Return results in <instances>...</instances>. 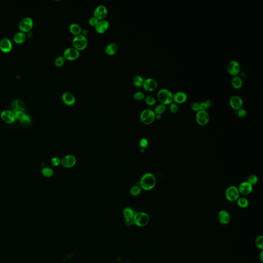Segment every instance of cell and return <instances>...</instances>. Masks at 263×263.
I'll return each mask as SVG.
<instances>
[{"label":"cell","mask_w":263,"mask_h":263,"mask_svg":"<svg viewBox=\"0 0 263 263\" xmlns=\"http://www.w3.org/2000/svg\"><path fill=\"white\" fill-rule=\"evenodd\" d=\"M200 110H203V111H207L208 108L207 106L206 105L205 102H202L201 103H200Z\"/></svg>","instance_id":"obj_45"},{"label":"cell","mask_w":263,"mask_h":263,"mask_svg":"<svg viewBox=\"0 0 263 263\" xmlns=\"http://www.w3.org/2000/svg\"><path fill=\"white\" fill-rule=\"evenodd\" d=\"M191 110L194 112H198L199 110H200V103L196 102L192 103V105L191 106Z\"/></svg>","instance_id":"obj_41"},{"label":"cell","mask_w":263,"mask_h":263,"mask_svg":"<svg viewBox=\"0 0 263 263\" xmlns=\"http://www.w3.org/2000/svg\"><path fill=\"white\" fill-rule=\"evenodd\" d=\"M239 194L238 188L235 186H230L225 191L226 198L228 201L231 202L237 201L239 197Z\"/></svg>","instance_id":"obj_6"},{"label":"cell","mask_w":263,"mask_h":263,"mask_svg":"<svg viewBox=\"0 0 263 263\" xmlns=\"http://www.w3.org/2000/svg\"><path fill=\"white\" fill-rule=\"evenodd\" d=\"M237 203L238 206L242 208H246L249 205V201L247 198L244 197L239 198L237 200Z\"/></svg>","instance_id":"obj_30"},{"label":"cell","mask_w":263,"mask_h":263,"mask_svg":"<svg viewBox=\"0 0 263 263\" xmlns=\"http://www.w3.org/2000/svg\"><path fill=\"white\" fill-rule=\"evenodd\" d=\"M79 51L75 49L74 47L67 48L63 53V57L70 61L75 60L79 58Z\"/></svg>","instance_id":"obj_9"},{"label":"cell","mask_w":263,"mask_h":263,"mask_svg":"<svg viewBox=\"0 0 263 263\" xmlns=\"http://www.w3.org/2000/svg\"><path fill=\"white\" fill-rule=\"evenodd\" d=\"M21 121V123H28L30 121V117L28 115H26L24 119Z\"/></svg>","instance_id":"obj_47"},{"label":"cell","mask_w":263,"mask_h":263,"mask_svg":"<svg viewBox=\"0 0 263 263\" xmlns=\"http://www.w3.org/2000/svg\"><path fill=\"white\" fill-rule=\"evenodd\" d=\"M255 243L257 248L263 249V237L262 235H260L257 237L255 240Z\"/></svg>","instance_id":"obj_35"},{"label":"cell","mask_w":263,"mask_h":263,"mask_svg":"<svg viewBox=\"0 0 263 263\" xmlns=\"http://www.w3.org/2000/svg\"><path fill=\"white\" fill-rule=\"evenodd\" d=\"M33 22L32 19L29 17H25L22 19L19 24V27L21 32L24 33L30 31L33 27Z\"/></svg>","instance_id":"obj_8"},{"label":"cell","mask_w":263,"mask_h":263,"mask_svg":"<svg viewBox=\"0 0 263 263\" xmlns=\"http://www.w3.org/2000/svg\"><path fill=\"white\" fill-rule=\"evenodd\" d=\"M12 109L13 112L22 111L24 112L25 110V106L22 100H15L12 103Z\"/></svg>","instance_id":"obj_22"},{"label":"cell","mask_w":263,"mask_h":263,"mask_svg":"<svg viewBox=\"0 0 263 263\" xmlns=\"http://www.w3.org/2000/svg\"><path fill=\"white\" fill-rule=\"evenodd\" d=\"M110 23L107 20H103L99 21L97 25L95 27L96 31L97 33L102 34L106 32L109 29Z\"/></svg>","instance_id":"obj_17"},{"label":"cell","mask_w":263,"mask_h":263,"mask_svg":"<svg viewBox=\"0 0 263 263\" xmlns=\"http://www.w3.org/2000/svg\"><path fill=\"white\" fill-rule=\"evenodd\" d=\"M118 50V45L115 43H112L106 46L105 52L107 55L113 56L117 52Z\"/></svg>","instance_id":"obj_23"},{"label":"cell","mask_w":263,"mask_h":263,"mask_svg":"<svg viewBox=\"0 0 263 263\" xmlns=\"http://www.w3.org/2000/svg\"><path fill=\"white\" fill-rule=\"evenodd\" d=\"M187 98V95L183 92H177L173 95V102L177 105L186 102Z\"/></svg>","instance_id":"obj_19"},{"label":"cell","mask_w":263,"mask_h":263,"mask_svg":"<svg viewBox=\"0 0 263 263\" xmlns=\"http://www.w3.org/2000/svg\"><path fill=\"white\" fill-rule=\"evenodd\" d=\"M196 121L198 125L204 127L207 125L210 120V116L209 114L207 111L199 110L196 114Z\"/></svg>","instance_id":"obj_7"},{"label":"cell","mask_w":263,"mask_h":263,"mask_svg":"<svg viewBox=\"0 0 263 263\" xmlns=\"http://www.w3.org/2000/svg\"><path fill=\"white\" fill-rule=\"evenodd\" d=\"M135 214L134 211L131 208H126L123 210V215L125 219H133Z\"/></svg>","instance_id":"obj_27"},{"label":"cell","mask_w":263,"mask_h":263,"mask_svg":"<svg viewBox=\"0 0 263 263\" xmlns=\"http://www.w3.org/2000/svg\"><path fill=\"white\" fill-rule=\"evenodd\" d=\"M205 103H206V105L207 106L208 108L211 107V106H212V102L211 100H207V101L205 102Z\"/></svg>","instance_id":"obj_49"},{"label":"cell","mask_w":263,"mask_h":263,"mask_svg":"<svg viewBox=\"0 0 263 263\" xmlns=\"http://www.w3.org/2000/svg\"><path fill=\"white\" fill-rule=\"evenodd\" d=\"M166 106L160 103L156 106V107L155 109L154 113L156 115H161L163 114L166 111Z\"/></svg>","instance_id":"obj_29"},{"label":"cell","mask_w":263,"mask_h":263,"mask_svg":"<svg viewBox=\"0 0 263 263\" xmlns=\"http://www.w3.org/2000/svg\"><path fill=\"white\" fill-rule=\"evenodd\" d=\"M162 118V116L160 115H156L155 116V119L157 120H159Z\"/></svg>","instance_id":"obj_50"},{"label":"cell","mask_w":263,"mask_h":263,"mask_svg":"<svg viewBox=\"0 0 263 263\" xmlns=\"http://www.w3.org/2000/svg\"><path fill=\"white\" fill-rule=\"evenodd\" d=\"M65 62V59L63 57L60 56L58 57L54 61V64L56 67H61L64 64Z\"/></svg>","instance_id":"obj_33"},{"label":"cell","mask_w":263,"mask_h":263,"mask_svg":"<svg viewBox=\"0 0 263 263\" xmlns=\"http://www.w3.org/2000/svg\"><path fill=\"white\" fill-rule=\"evenodd\" d=\"M156 114L154 112L150 109H146L143 110L140 116V120L144 124H151L154 121L155 119Z\"/></svg>","instance_id":"obj_4"},{"label":"cell","mask_w":263,"mask_h":263,"mask_svg":"<svg viewBox=\"0 0 263 263\" xmlns=\"http://www.w3.org/2000/svg\"><path fill=\"white\" fill-rule=\"evenodd\" d=\"M243 82L241 78L239 76H234L231 80V85L235 89H239L242 88Z\"/></svg>","instance_id":"obj_25"},{"label":"cell","mask_w":263,"mask_h":263,"mask_svg":"<svg viewBox=\"0 0 263 263\" xmlns=\"http://www.w3.org/2000/svg\"><path fill=\"white\" fill-rule=\"evenodd\" d=\"M98 20H97V19L95 17H91V18L89 19L88 21V23L89 25L91 26L95 27L96 25H97V23L98 22Z\"/></svg>","instance_id":"obj_43"},{"label":"cell","mask_w":263,"mask_h":263,"mask_svg":"<svg viewBox=\"0 0 263 263\" xmlns=\"http://www.w3.org/2000/svg\"><path fill=\"white\" fill-rule=\"evenodd\" d=\"M1 117L4 122L7 123H12L15 121V114L11 110H4L1 114Z\"/></svg>","instance_id":"obj_14"},{"label":"cell","mask_w":263,"mask_h":263,"mask_svg":"<svg viewBox=\"0 0 263 263\" xmlns=\"http://www.w3.org/2000/svg\"><path fill=\"white\" fill-rule=\"evenodd\" d=\"M218 219L219 222L222 225H226L230 222L231 218L229 213L226 210H221L218 213Z\"/></svg>","instance_id":"obj_21"},{"label":"cell","mask_w":263,"mask_h":263,"mask_svg":"<svg viewBox=\"0 0 263 263\" xmlns=\"http://www.w3.org/2000/svg\"><path fill=\"white\" fill-rule=\"evenodd\" d=\"M146 104L150 106H153L156 103V99L152 96H148L145 98Z\"/></svg>","instance_id":"obj_34"},{"label":"cell","mask_w":263,"mask_h":263,"mask_svg":"<svg viewBox=\"0 0 263 263\" xmlns=\"http://www.w3.org/2000/svg\"><path fill=\"white\" fill-rule=\"evenodd\" d=\"M239 193L240 194L248 195L251 193L253 190V186L248 182H243L241 183L238 188Z\"/></svg>","instance_id":"obj_15"},{"label":"cell","mask_w":263,"mask_h":263,"mask_svg":"<svg viewBox=\"0 0 263 263\" xmlns=\"http://www.w3.org/2000/svg\"><path fill=\"white\" fill-rule=\"evenodd\" d=\"M144 80L142 77L139 76V75H137V76H135L133 78V84L135 86L137 87V88H141L142 86Z\"/></svg>","instance_id":"obj_28"},{"label":"cell","mask_w":263,"mask_h":263,"mask_svg":"<svg viewBox=\"0 0 263 263\" xmlns=\"http://www.w3.org/2000/svg\"><path fill=\"white\" fill-rule=\"evenodd\" d=\"M247 182H249L250 184H252L253 186V185H254V184H256L257 183L258 177L256 175L252 174V175H251L249 176Z\"/></svg>","instance_id":"obj_36"},{"label":"cell","mask_w":263,"mask_h":263,"mask_svg":"<svg viewBox=\"0 0 263 263\" xmlns=\"http://www.w3.org/2000/svg\"><path fill=\"white\" fill-rule=\"evenodd\" d=\"M51 162L54 166H58L60 164L61 160L59 158L54 157L52 158Z\"/></svg>","instance_id":"obj_44"},{"label":"cell","mask_w":263,"mask_h":263,"mask_svg":"<svg viewBox=\"0 0 263 263\" xmlns=\"http://www.w3.org/2000/svg\"><path fill=\"white\" fill-rule=\"evenodd\" d=\"M26 35L23 32H18L14 37V41L15 43L20 44L24 42L26 40Z\"/></svg>","instance_id":"obj_24"},{"label":"cell","mask_w":263,"mask_h":263,"mask_svg":"<svg viewBox=\"0 0 263 263\" xmlns=\"http://www.w3.org/2000/svg\"><path fill=\"white\" fill-rule=\"evenodd\" d=\"M157 99L161 104L170 105L173 102V94L169 89L162 88L158 92Z\"/></svg>","instance_id":"obj_2"},{"label":"cell","mask_w":263,"mask_h":263,"mask_svg":"<svg viewBox=\"0 0 263 263\" xmlns=\"http://www.w3.org/2000/svg\"><path fill=\"white\" fill-rule=\"evenodd\" d=\"M144 97H145L144 94L142 92H138L135 93L133 95V98L136 100H143L144 98Z\"/></svg>","instance_id":"obj_37"},{"label":"cell","mask_w":263,"mask_h":263,"mask_svg":"<svg viewBox=\"0 0 263 263\" xmlns=\"http://www.w3.org/2000/svg\"><path fill=\"white\" fill-rule=\"evenodd\" d=\"M42 173L43 176L46 177H51L54 174L53 170L50 168H47V167H45L42 170Z\"/></svg>","instance_id":"obj_32"},{"label":"cell","mask_w":263,"mask_h":263,"mask_svg":"<svg viewBox=\"0 0 263 263\" xmlns=\"http://www.w3.org/2000/svg\"><path fill=\"white\" fill-rule=\"evenodd\" d=\"M62 101L65 105L72 106L76 102V99L73 94L69 92H65L62 96Z\"/></svg>","instance_id":"obj_20"},{"label":"cell","mask_w":263,"mask_h":263,"mask_svg":"<svg viewBox=\"0 0 263 263\" xmlns=\"http://www.w3.org/2000/svg\"><path fill=\"white\" fill-rule=\"evenodd\" d=\"M107 15V8L103 5L97 6L94 11V17H95L98 21L105 20Z\"/></svg>","instance_id":"obj_11"},{"label":"cell","mask_w":263,"mask_h":263,"mask_svg":"<svg viewBox=\"0 0 263 263\" xmlns=\"http://www.w3.org/2000/svg\"><path fill=\"white\" fill-rule=\"evenodd\" d=\"M125 223L127 226H131L134 224L133 219H125Z\"/></svg>","instance_id":"obj_46"},{"label":"cell","mask_w":263,"mask_h":263,"mask_svg":"<svg viewBox=\"0 0 263 263\" xmlns=\"http://www.w3.org/2000/svg\"><path fill=\"white\" fill-rule=\"evenodd\" d=\"M141 188L139 186H133L130 190V193L133 196H137L140 193Z\"/></svg>","instance_id":"obj_31"},{"label":"cell","mask_w":263,"mask_h":263,"mask_svg":"<svg viewBox=\"0 0 263 263\" xmlns=\"http://www.w3.org/2000/svg\"><path fill=\"white\" fill-rule=\"evenodd\" d=\"M69 30L73 35H75L76 36L81 33L82 29L80 25L77 23H73L70 25Z\"/></svg>","instance_id":"obj_26"},{"label":"cell","mask_w":263,"mask_h":263,"mask_svg":"<svg viewBox=\"0 0 263 263\" xmlns=\"http://www.w3.org/2000/svg\"><path fill=\"white\" fill-rule=\"evenodd\" d=\"M61 163L64 167L70 168L74 166L76 163V159L74 156L68 155L62 158Z\"/></svg>","instance_id":"obj_16"},{"label":"cell","mask_w":263,"mask_h":263,"mask_svg":"<svg viewBox=\"0 0 263 263\" xmlns=\"http://www.w3.org/2000/svg\"><path fill=\"white\" fill-rule=\"evenodd\" d=\"M134 224L138 227H144L147 225L150 221L149 215L144 212H138L135 213L133 218Z\"/></svg>","instance_id":"obj_3"},{"label":"cell","mask_w":263,"mask_h":263,"mask_svg":"<svg viewBox=\"0 0 263 263\" xmlns=\"http://www.w3.org/2000/svg\"><path fill=\"white\" fill-rule=\"evenodd\" d=\"M12 43L9 39L3 38L0 41V50L3 53H9L12 50Z\"/></svg>","instance_id":"obj_18"},{"label":"cell","mask_w":263,"mask_h":263,"mask_svg":"<svg viewBox=\"0 0 263 263\" xmlns=\"http://www.w3.org/2000/svg\"><path fill=\"white\" fill-rule=\"evenodd\" d=\"M88 43L86 37L83 36L81 34L76 36L73 39V47L78 51L84 50L88 45Z\"/></svg>","instance_id":"obj_5"},{"label":"cell","mask_w":263,"mask_h":263,"mask_svg":"<svg viewBox=\"0 0 263 263\" xmlns=\"http://www.w3.org/2000/svg\"><path fill=\"white\" fill-rule=\"evenodd\" d=\"M236 113H237V116H238L239 118H244V117L246 116L247 111L245 110V109L242 108V109H239V110H236Z\"/></svg>","instance_id":"obj_40"},{"label":"cell","mask_w":263,"mask_h":263,"mask_svg":"<svg viewBox=\"0 0 263 263\" xmlns=\"http://www.w3.org/2000/svg\"><path fill=\"white\" fill-rule=\"evenodd\" d=\"M156 183V178L153 174L150 173L144 174L139 182L140 187L144 190L147 191L151 190L153 189Z\"/></svg>","instance_id":"obj_1"},{"label":"cell","mask_w":263,"mask_h":263,"mask_svg":"<svg viewBox=\"0 0 263 263\" xmlns=\"http://www.w3.org/2000/svg\"><path fill=\"white\" fill-rule=\"evenodd\" d=\"M88 29H84L83 30H82L81 35H83V36L86 37V36L88 35Z\"/></svg>","instance_id":"obj_48"},{"label":"cell","mask_w":263,"mask_h":263,"mask_svg":"<svg viewBox=\"0 0 263 263\" xmlns=\"http://www.w3.org/2000/svg\"><path fill=\"white\" fill-rule=\"evenodd\" d=\"M169 110L172 113H176L179 111V106H178L177 104H176V103H174V102H172V103H171L170 105Z\"/></svg>","instance_id":"obj_38"},{"label":"cell","mask_w":263,"mask_h":263,"mask_svg":"<svg viewBox=\"0 0 263 263\" xmlns=\"http://www.w3.org/2000/svg\"><path fill=\"white\" fill-rule=\"evenodd\" d=\"M227 71L232 76H236L240 71V67L239 62L236 60H232L227 65Z\"/></svg>","instance_id":"obj_10"},{"label":"cell","mask_w":263,"mask_h":263,"mask_svg":"<svg viewBox=\"0 0 263 263\" xmlns=\"http://www.w3.org/2000/svg\"><path fill=\"white\" fill-rule=\"evenodd\" d=\"M243 104V99L239 96H233L229 99V105L234 110H237L242 109Z\"/></svg>","instance_id":"obj_12"},{"label":"cell","mask_w":263,"mask_h":263,"mask_svg":"<svg viewBox=\"0 0 263 263\" xmlns=\"http://www.w3.org/2000/svg\"><path fill=\"white\" fill-rule=\"evenodd\" d=\"M148 141L145 138H143L140 141L139 144L142 149H145L148 146Z\"/></svg>","instance_id":"obj_42"},{"label":"cell","mask_w":263,"mask_h":263,"mask_svg":"<svg viewBox=\"0 0 263 263\" xmlns=\"http://www.w3.org/2000/svg\"><path fill=\"white\" fill-rule=\"evenodd\" d=\"M14 113L15 114V118L17 119L20 120V121L22 120L26 116L24 113L22 111H16L14 112Z\"/></svg>","instance_id":"obj_39"},{"label":"cell","mask_w":263,"mask_h":263,"mask_svg":"<svg viewBox=\"0 0 263 263\" xmlns=\"http://www.w3.org/2000/svg\"><path fill=\"white\" fill-rule=\"evenodd\" d=\"M142 87L145 91L152 92L157 89L158 83L156 80L153 78H148L144 80Z\"/></svg>","instance_id":"obj_13"}]
</instances>
